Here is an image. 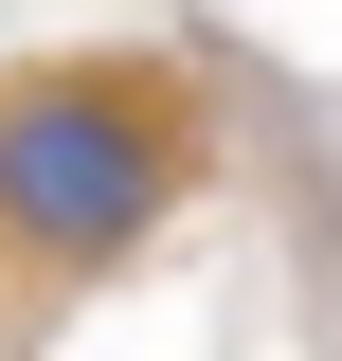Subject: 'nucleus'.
<instances>
[{
    "label": "nucleus",
    "mask_w": 342,
    "mask_h": 361,
    "mask_svg": "<svg viewBox=\"0 0 342 361\" xmlns=\"http://www.w3.org/2000/svg\"><path fill=\"white\" fill-rule=\"evenodd\" d=\"M0 217L37 253H127L163 217V127L127 90H18L0 109Z\"/></svg>",
    "instance_id": "nucleus-1"
}]
</instances>
